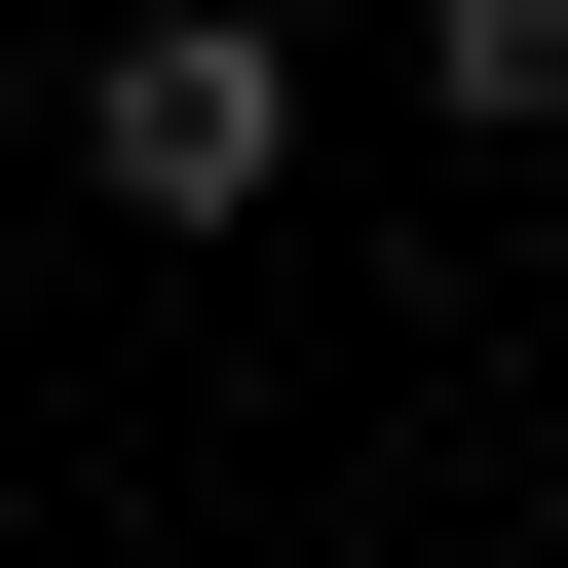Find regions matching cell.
I'll use <instances>...</instances> for the list:
<instances>
[{
  "instance_id": "cell-1",
  "label": "cell",
  "mask_w": 568,
  "mask_h": 568,
  "mask_svg": "<svg viewBox=\"0 0 568 568\" xmlns=\"http://www.w3.org/2000/svg\"><path fill=\"white\" fill-rule=\"evenodd\" d=\"M265 152H304V77H265L227 0H114V39H77V190H114V227H227Z\"/></svg>"
},
{
  "instance_id": "cell-2",
  "label": "cell",
  "mask_w": 568,
  "mask_h": 568,
  "mask_svg": "<svg viewBox=\"0 0 568 568\" xmlns=\"http://www.w3.org/2000/svg\"><path fill=\"white\" fill-rule=\"evenodd\" d=\"M417 77H455V114L530 152V114H568V0H417Z\"/></svg>"
}]
</instances>
